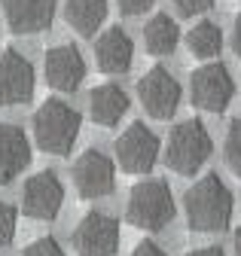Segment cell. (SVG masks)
I'll use <instances>...</instances> for the list:
<instances>
[{"mask_svg": "<svg viewBox=\"0 0 241 256\" xmlns=\"http://www.w3.org/2000/svg\"><path fill=\"white\" fill-rule=\"evenodd\" d=\"M128 256H168L156 241H150V238H144V241H138L134 247H132V253Z\"/></svg>", "mask_w": 241, "mask_h": 256, "instance_id": "25", "label": "cell"}, {"mask_svg": "<svg viewBox=\"0 0 241 256\" xmlns=\"http://www.w3.org/2000/svg\"><path fill=\"white\" fill-rule=\"evenodd\" d=\"M159 150H162L159 134L153 128H146V122H132L113 144L116 165L126 174H150L159 158Z\"/></svg>", "mask_w": 241, "mask_h": 256, "instance_id": "6", "label": "cell"}, {"mask_svg": "<svg viewBox=\"0 0 241 256\" xmlns=\"http://www.w3.org/2000/svg\"><path fill=\"white\" fill-rule=\"evenodd\" d=\"M22 256H64V250H62V244H58L52 235H43V238L28 244Z\"/></svg>", "mask_w": 241, "mask_h": 256, "instance_id": "22", "label": "cell"}, {"mask_svg": "<svg viewBox=\"0 0 241 256\" xmlns=\"http://www.w3.org/2000/svg\"><path fill=\"white\" fill-rule=\"evenodd\" d=\"M174 192L162 177H144L132 186L126 202V220L140 232H162L174 220Z\"/></svg>", "mask_w": 241, "mask_h": 256, "instance_id": "2", "label": "cell"}, {"mask_svg": "<svg viewBox=\"0 0 241 256\" xmlns=\"http://www.w3.org/2000/svg\"><path fill=\"white\" fill-rule=\"evenodd\" d=\"M76 256H116L119 250V220L104 210H88L74 229Z\"/></svg>", "mask_w": 241, "mask_h": 256, "instance_id": "10", "label": "cell"}, {"mask_svg": "<svg viewBox=\"0 0 241 256\" xmlns=\"http://www.w3.org/2000/svg\"><path fill=\"white\" fill-rule=\"evenodd\" d=\"M180 43V28L177 22L168 16V12H156L153 18H146L144 24V46L150 55H156V58H165L177 49Z\"/></svg>", "mask_w": 241, "mask_h": 256, "instance_id": "18", "label": "cell"}, {"mask_svg": "<svg viewBox=\"0 0 241 256\" xmlns=\"http://www.w3.org/2000/svg\"><path fill=\"white\" fill-rule=\"evenodd\" d=\"M223 158H226V168L241 177V119H232L226 128V140H223Z\"/></svg>", "mask_w": 241, "mask_h": 256, "instance_id": "20", "label": "cell"}, {"mask_svg": "<svg viewBox=\"0 0 241 256\" xmlns=\"http://www.w3.org/2000/svg\"><path fill=\"white\" fill-rule=\"evenodd\" d=\"M110 10V0H64V22L74 28L80 37H95L98 28L104 24Z\"/></svg>", "mask_w": 241, "mask_h": 256, "instance_id": "17", "label": "cell"}, {"mask_svg": "<svg viewBox=\"0 0 241 256\" xmlns=\"http://www.w3.org/2000/svg\"><path fill=\"white\" fill-rule=\"evenodd\" d=\"M186 256H226V253H223L220 247H210V244H208V247H196V250H190Z\"/></svg>", "mask_w": 241, "mask_h": 256, "instance_id": "27", "label": "cell"}, {"mask_svg": "<svg viewBox=\"0 0 241 256\" xmlns=\"http://www.w3.org/2000/svg\"><path fill=\"white\" fill-rule=\"evenodd\" d=\"M156 0H116V6L122 16H144L146 10H153Z\"/></svg>", "mask_w": 241, "mask_h": 256, "instance_id": "24", "label": "cell"}, {"mask_svg": "<svg viewBox=\"0 0 241 256\" xmlns=\"http://www.w3.org/2000/svg\"><path fill=\"white\" fill-rule=\"evenodd\" d=\"M34 140L43 152L49 156H70L76 138H80V128H82V119L80 113L62 101V98H46L40 104V110L34 113Z\"/></svg>", "mask_w": 241, "mask_h": 256, "instance_id": "3", "label": "cell"}, {"mask_svg": "<svg viewBox=\"0 0 241 256\" xmlns=\"http://www.w3.org/2000/svg\"><path fill=\"white\" fill-rule=\"evenodd\" d=\"M229 40H232V52L241 58V12H238L235 22H232V37H229Z\"/></svg>", "mask_w": 241, "mask_h": 256, "instance_id": "26", "label": "cell"}, {"mask_svg": "<svg viewBox=\"0 0 241 256\" xmlns=\"http://www.w3.org/2000/svg\"><path fill=\"white\" fill-rule=\"evenodd\" d=\"M186 49L196 58H217L223 52V30H220V24H214L210 18L196 22L186 30Z\"/></svg>", "mask_w": 241, "mask_h": 256, "instance_id": "19", "label": "cell"}, {"mask_svg": "<svg viewBox=\"0 0 241 256\" xmlns=\"http://www.w3.org/2000/svg\"><path fill=\"white\" fill-rule=\"evenodd\" d=\"M128 104L132 101L122 92V86L101 82V86H95L92 92H88V119H92L95 125H101V128H113L128 113Z\"/></svg>", "mask_w": 241, "mask_h": 256, "instance_id": "16", "label": "cell"}, {"mask_svg": "<svg viewBox=\"0 0 241 256\" xmlns=\"http://www.w3.org/2000/svg\"><path fill=\"white\" fill-rule=\"evenodd\" d=\"M235 210L232 189L220 180V174H204L184 192V214L190 229L198 235L223 232Z\"/></svg>", "mask_w": 241, "mask_h": 256, "instance_id": "1", "label": "cell"}, {"mask_svg": "<svg viewBox=\"0 0 241 256\" xmlns=\"http://www.w3.org/2000/svg\"><path fill=\"white\" fill-rule=\"evenodd\" d=\"M31 165V140L12 122H0V183H12Z\"/></svg>", "mask_w": 241, "mask_h": 256, "instance_id": "15", "label": "cell"}, {"mask_svg": "<svg viewBox=\"0 0 241 256\" xmlns=\"http://www.w3.org/2000/svg\"><path fill=\"white\" fill-rule=\"evenodd\" d=\"M64 204V183L55 171L43 168L31 174L22 186V214L37 222H52Z\"/></svg>", "mask_w": 241, "mask_h": 256, "instance_id": "7", "label": "cell"}, {"mask_svg": "<svg viewBox=\"0 0 241 256\" xmlns=\"http://www.w3.org/2000/svg\"><path fill=\"white\" fill-rule=\"evenodd\" d=\"M138 98H140L146 116H153V119H171L177 113V107H180L184 92H180V82L174 80V74L165 70L162 64H156V68H150L138 80Z\"/></svg>", "mask_w": 241, "mask_h": 256, "instance_id": "9", "label": "cell"}, {"mask_svg": "<svg viewBox=\"0 0 241 256\" xmlns=\"http://www.w3.org/2000/svg\"><path fill=\"white\" fill-rule=\"evenodd\" d=\"M58 0H0L12 34H43L52 28Z\"/></svg>", "mask_w": 241, "mask_h": 256, "instance_id": "13", "label": "cell"}, {"mask_svg": "<svg viewBox=\"0 0 241 256\" xmlns=\"http://www.w3.org/2000/svg\"><path fill=\"white\" fill-rule=\"evenodd\" d=\"M232 253L241 256V226H238V232H235V238H232Z\"/></svg>", "mask_w": 241, "mask_h": 256, "instance_id": "28", "label": "cell"}, {"mask_svg": "<svg viewBox=\"0 0 241 256\" xmlns=\"http://www.w3.org/2000/svg\"><path fill=\"white\" fill-rule=\"evenodd\" d=\"M37 74L34 64L18 49L0 52V107H22L34 98Z\"/></svg>", "mask_w": 241, "mask_h": 256, "instance_id": "11", "label": "cell"}, {"mask_svg": "<svg viewBox=\"0 0 241 256\" xmlns=\"http://www.w3.org/2000/svg\"><path fill=\"white\" fill-rule=\"evenodd\" d=\"M46 82L58 92H76L86 80V58L74 43H58L43 58Z\"/></svg>", "mask_w": 241, "mask_h": 256, "instance_id": "12", "label": "cell"}, {"mask_svg": "<svg viewBox=\"0 0 241 256\" xmlns=\"http://www.w3.org/2000/svg\"><path fill=\"white\" fill-rule=\"evenodd\" d=\"M16 226H18V210L0 198V250L10 247L12 238H16Z\"/></svg>", "mask_w": 241, "mask_h": 256, "instance_id": "21", "label": "cell"}, {"mask_svg": "<svg viewBox=\"0 0 241 256\" xmlns=\"http://www.w3.org/2000/svg\"><path fill=\"white\" fill-rule=\"evenodd\" d=\"M214 152V140L202 119H184L171 128V134L165 140V165L180 174L192 177Z\"/></svg>", "mask_w": 241, "mask_h": 256, "instance_id": "4", "label": "cell"}, {"mask_svg": "<svg viewBox=\"0 0 241 256\" xmlns=\"http://www.w3.org/2000/svg\"><path fill=\"white\" fill-rule=\"evenodd\" d=\"M95 61H98V70L101 74H126L134 61V43L128 37V30L122 24H110L107 30L98 34L95 43Z\"/></svg>", "mask_w": 241, "mask_h": 256, "instance_id": "14", "label": "cell"}, {"mask_svg": "<svg viewBox=\"0 0 241 256\" xmlns=\"http://www.w3.org/2000/svg\"><path fill=\"white\" fill-rule=\"evenodd\" d=\"M235 98V80L229 74L226 64L208 61L202 68L190 74V101L198 110L208 113H223Z\"/></svg>", "mask_w": 241, "mask_h": 256, "instance_id": "5", "label": "cell"}, {"mask_svg": "<svg viewBox=\"0 0 241 256\" xmlns=\"http://www.w3.org/2000/svg\"><path fill=\"white\" fill-rule=\"evenodd\" d=\"M171 6L177 10V16L184 18H192V16H202L214 6V0H171Z\"/></svg>", "mask_w": 241, "mask_h": 256, "instance_id": "23", "label": "cell"}, {"mask_svg": "<svg viewBox=\"0 0 241 256\" xmlns=\"http://www.w3.org/2000/svg\"><path fill=\"white\" fill-rule=\"evenodd\" d=\"M74 186L80 192V198L98 202L113 196L116 189V165L113 158H107L101 150H82L74 162Z\"/></svg>", "mask_w": 241, "mask_h": 256, "instance_id": "8", "label": "cell"}]
</instances>
